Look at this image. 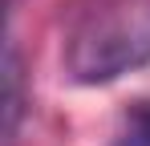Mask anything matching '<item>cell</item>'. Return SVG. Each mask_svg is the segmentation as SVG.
<instances>
[{"label":"cell","mask_w":150,"mask_h":146,"mask_svg":"<svg viewBox=\"0 0 150 146\" xmlns=\"http://www.w3.org/2000/svg\"><path fill=\"white\" fill-rule=\"evenodd\" d=\"M21 110H25V97H21V53L8 41V49H4V134L8 138H16Z\"/></svg>","instance_id":"2"},{"label":"cell","mask_w":150,"mask_h":146,"mask_svg":"<svg viewBox=\"0 0 150 146\" xmlns=\"http://www.w3.org/2000/svg\"><path fill=\"white\" fill-rule=\"evenodd\" d=\"M150 65V4H105L65 41V73L77 85H105Z\"/></svg>","instance_id":"1"},{"label":"cell","mask_w":150,"mask_h":146,"mask_svg":"<svg viewBox=\"0 0 150 146\" xmlns=\"http://www.w3.org/2000/svg\"><path fill=\"white\" fill-rule=\"evenodd\" d=\"M114 146H150V101L130 106V114L114 134Z\"/></svg>","instance_id":"3"}]
</instances>
